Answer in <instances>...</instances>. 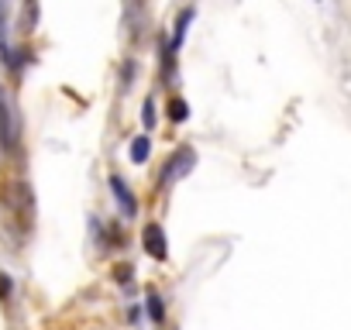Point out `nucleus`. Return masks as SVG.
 <instances>
[{
    "instance_id": "f257e3e1",
    "label": "nucleus",
    "mask_w": 351,
    "mask_h": 330,
    "mask_svg": "<svg viewBox=\"0 0 351 330\" xmlns=\"http://www.w3.org/2000/svg\"><path fill=\"white\" fill-rule=\"evenodd\" d=\"M193 169H197V151H193L190 144L176 148V151L169 155V162H165V169H162V179H158V186L165 190V186H172V183H180V179H186Z\"/></svg>"
},
{
    "instance_id": "f03ea898",
    "label": "nucleus",
    "mask_w": 351,
    "mask_h": 330,
    "mask_svg": "<svg viewBox=\"0 0 351 330\" xmlns=\"http://www.w3.org/2000/svg\"><path fill=\"white\" fill-rule=\"evenodd\" d=\"M141 244H145V251H148L152 258H158V262L169 258V238H165V231H162L158 224H145V231H141Z\"/></svg>"
},
{
    "instance_id": "7ed1b4c3",
    "label": "nucleus",
    "mask_w": 351,
    "mask_h": 330,
    "mask_svg": "<svg viewBox=\"0 0 351 330\" xmlns=\"http://www.w3.org/2000/svg\"><path fill=\"white\" fill-rule=\"evenodd\" d=\"M110 193H114V200H117V207H121V214H124V217H138V200H134L131 186H128L117 173L110 176Z\"/></svg>"
},
{
    "instance_id": "20e7f679",
    "label": "nucleus",
    "mask_w": 351,
    "mask_h": 330,
    "mask_svg": "<svg viewBox=\"0 0 351 330\" xmlns=\"http://www.w3.org/2000/svg\"><path fill=\"white\" fill-rule=\"evenodd\" d=\"M193 18H197V8H193V4L180 11V18H176V25H172V38H169L172 52H180V49H183V42H186V31H190Z\"/></svg>"
},
{
    "instance_id": "39448f33",
    "label": "nucleus",
    "mask_w": 351,
    "mask_h": 330,
    "mask_svg": "<svg viewBox=\"0 0 351 330\" xmlns=\"http://www.w3.org/2000/svg\"><path fill=\"white\" fill-rule=\"evenodd\" d=\"M14 138H18V131H14L11 107H8V100H0V144L11 151V148H14Z\"/></svg>"
},
{
    "instance_id": "423d86ee",
    "label": "nucleus",
    "mask_w": 351,
    "mask_h": 330,
    "mask_svg": "<svg viewBox=\"0 0 351 330\" xmlns=\"http://www.w3.org/2000/svg\"><path fill=\"white\" fill-rule=\"evenodd\" d=\"M128 155H131V162H134V165H141V162H148V155H152V138H148V134H138V138L131 141V148H128Z\"/></svg>"
},
{
    "instance_id": "0eeeda50",
    "label": "nucleus",
    "mask_w": 351,
    "mask_h": 330,
    "mask_svg": "<svg viewBox=\"0 0 351 330\" xmlns=\"http://www.w3.org/2000/svg\"><path fill=\"white\" fill-rule=\"evenodd\" d=\"M38 28V0H25L21 8V31H35Z\"/></svg>"
},
{
    "instance_id": "6e6552de",
    "label": "nucleus",
    "mask_w": 351,
    "mask_h": 330,
    "mask_svg": "<svg viewBox=\"0 0 351 330\" xmlns=\"http://www.w3.org/2000/svg\"><path fill=\"white\" fill-rule=\"evenodd\" d=\"M165 110H169V120H176V124H183V120L190 117V103H186L183 97H172Z\"/></svg>"
},
{
    "instance_id": "1a4fd4ad",
    "label": "nucleus",
    "mask_w": 351,
    "mask_h": 330,
    "mask_svg": "<svg viewBox=\"0 0 351 330\" xmlns=\"http://www.w3.org/2000/svg\"><path fill=\"white\" fill-rule=\"evenodd\" d=\"M148 316H152L155 323H162V320H165V306H162V299H158V292H155V289H148Z\"/></svg>"
},
{
    "instance_id": "9d476101",
    "label": "nucleus",
    "mask_w": 351,
    "mask_h": 330,
    "mask_svg": "<svg viewBox=\"0 0 351 330\" xmlns=\"http://www.w3.org/2000/svg\"><path fill=\"white\" fill-rule=\"evenodd\" d=\"M145 127H155V97H145V110H141Z\"/></svg>"
},
{
    "instance_id": "9b49d317",
    "label": "nucleus",
    "mask_w": 351,
    "mask_h": 330,
    "mask_svg": "<svg viewBox=\"0 0 351 330\" xmlns=\"http://www.w3.org/2000/svg\"><path fill=\"white\" fill-rule=\"evenodd\" d=\"M114 279H117V282L124 285V282L131 279V265H117V268H114Z\"/></svg>"
},
{
    "instance_id": "f8f14e48",
    "label": "nucleus",
    "mask_w": 351,
    "mask_h": 330,
    "mask_svg": "<svg viewBox=\"0 0 351 330\" xmlns=\"http://www.w3.org/2000/svg\"><path fill=\"white\" fill-rule=\"evenodd\" d=\"M0 296H11V275L0 272Z\"/></svg>"
},
{
    "instance_id": "ddd939ff",
    "label": "nucleus",
    "mask_w": 351,
    "mask_h": 330,
    "mask_svg": "<svg viewBox=\"0 0 351 330\" xmlns=\"http://www.w3.org/2000/svg\"><path fill=\"white\" fill-rule=\"evenodd\" d=\"M8 11H11V4H8V0H0V25L8 21Z\"/></svg>"
},
{
    "instance_id": "4468645a",
    "label": "nucleus",
    "mask_w": 351,
    "mask_h": 330,
    "mask_svg": "<svg viewBox=\"0 0 351 330\" xmlns=\"http://www.w3.org/2000/svg\"><path fill=\"white\" fill-rule=\"evenodd\" d=\"M0 100H4V90H0Z\"/></svg>"
}]
</instances>
